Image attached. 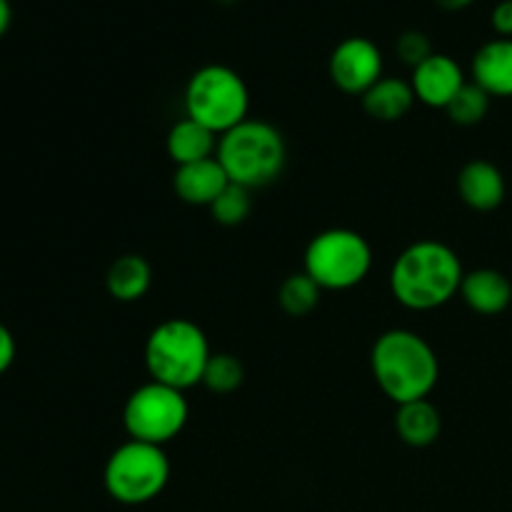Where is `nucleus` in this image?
<instances>
[{
    "label": "nucleus",
    "instance_id": "nucleus-1",
    "mask_svg": "<svg viewBox=\"0 0 512 512\" xmlns=\"http://www.w3.org/2000/svg\"><path fill=\"white\" fill-rule=\"evenodd\" d=\"M463 278V263L450 245L418 240L390 268V290L408 310H435L460 293Z\"/></svg>",
    "mask_w": 512,
    "mask_h": 512
},
{
    "label": "nucleus",
    "instance_id": "nucleus-2",
    "mask_svg": "<svg viewBox=\"0 0 512 512\" xmlns=\"http://www.w3.org/2000/svg\"><path fill=\"white\" fill-rule=\"evenodd\" d=\"M370 368L378 388L395 405L425 400L440 378L433 345L413 330L395 328L380 335L370 350Z\"/></svg>",
    "mask_w": 512,
    "mask_h": 512
},
{
    "label": "nucleus",
    "instance_id": "nucleus-3",
    "mask_svg": "<svg viewBox=\"0 0 512 512\" xmlns=\"http://www.w3.org/2000/svg\"><path fill=\"white\" fill-rule=\"evenodd\" d=\"M215 158L228 173L230 183L243 188H265L280 178L288 160V148L275 125L248 118L218 140Z\"/></svg>",
    "mask_w": 512,
    "mask_h": 512
},
{
    "label": "nucleus",
    "instance_id": "nucleus-4",
    "mask_svg": "<svg viewBox=\"0 0 512 512\" xmlns=\"http://www.w3.org/2000/svg\"><path fill=\"white\" fill-rule=\"evenodd\" d=\"M213 355L203 328L188 318H170L155 325L145 343V368L150 380L188 390L203 383L205 368Z\"/></svg>",
    "mask_w": 512,
    "mask_h": 512
},
{
    "label": "nucleus",
    "instance_id": "nucleus-5",
    "mask_svg": "<svg viewBox=\"0 0 512 512\" xmlns=\"http://www.w3.org/2000/svg\"><path fill=\"white\" fill-rule=\"evenodd\" d=\"M250 113V90L240 73L228 65H203L185 85V118L225 135L245 123Z\"/></svg>",
    "mask_w": 512,
    "mask_h": 512
},
{
    "label": "nucleus",
    "instance_id": "nucleus-6",
    "mask_svg": "<svg viewBox=\"0 0 512 512\" xmlns=\"http://www.w3.org/2000/svg\"><path fill=\"white\" fill-rule=\"evenodd\" d=\"M170 480V460L163 445L128 440L110 453L103 483L120 505H145L158 498Z\"/></svg>",
    "mask_w": 512,
    "mask_h": 512
},
{
    "label": "nucleus",
    "instance_id": "nucleus-7",
    "mask_svg": "<svg viewBox=\"0 0 512 512\" xmlns=\"http://www.w3.org/2000/svg\"><path fill=\"white\" fill-rule=\"evenodd\" d=\"M373 268V248L350 228H330L305 248V273L323 290H350Z\"/></svg>",
    "mask_w": 512,
    "mask_h": 512
},
{
    "label": "nucleus",
    "instance_id": "nucleus-8",
    "mask_svg": "<svg viewBox=\"0 0 512 512\" xmlns=\"http://www.w3.org/2000/svg\"><path fill=\"white\" fill-rule=\"evenodd\" d=\"M190 418L185 393L170 385L150 380L128 395L123 408V425L130 440L165 445L183 433Z\"/></svg>",
    "mask_w": 512,
    "mask_h": 512
},
{
    "label": "nucleus",
    "instance_id": "nucleus-9",
    "mask_svg": "<svg viewBox=\"0 0 512 512\" xmlns=\"http://www.w3.org/2000/svg\"><path fill=\"white\" fill-rule=\"evenodd\" d=\"M383 53L370 38H345L343 43L335 45L330 53L328 73L330 80L338 85L343 93L360 95L363 98L380 78H383Z\"/></svg>",
    "mask_w": 512,
    "mask_h": 512
},
{
    "label": "nucleus",
    "instance_id": "nucleus-10",
    "mask_svg": "<svg viewBox=\"0 0 512 512\" xmlns=\"http://www.w3.org/2000/svg\"><path fill=\"white\" fill-rule=\"evenodd\" d=\"M468 83L463 68L455 58L445 53H433L425 63L413 70L410 85L415 90V98L430 108H448L450 100L460 93V88Z\"/></svg>",
    "mask_w": 512,
    "mask_h": 512
},
{
    "label": "nucleus",
    "instance_id": "nucleus-11",
    "mask_svg": "<svg viewBox=\"0 0 512 512\" xmlns=\"http://www.w3.org/2000/svg\"><path fill=\"white\" fill-rule=\"evenodd\" d=\"M458 193L468 208L490 213L505 200V178L498 165L488 160H470L458 175Z\"/></svg>",
    "mask_w": 512,
    "mask_h": 512
},
{
    "label": "nucleus",
    "instance_id": "nucleus-12",
    "mask_svg": "<svg viewBox=\"0 0 512 512\" xmlns=\"http://www.w3.org/2000/svg\"><path fill=\"white\" fill-rule=\"evenodd\" d=\"M173 185L178 198L185 200L188 205H205V208H210L215 198L228 188L230 178L218 158H208L200 160V163L180 165L175 170Z\"/></svg>",
    "mask_w": 512,
    "mask_h": 512
},
{
    "label": "nucleus",
    "instance_id": "nucleus-13",
    "mask_svg": "<svg viewBox=\"0 0 512 512\" xmlns=\"http://www.w3.org/2000/svg\"><path fill=\"white\" fill-rule=\"evenodd\" d=\"M473 83L490 98H512V38H495L473 55Z\"/></svg>",
    "mask_w": 512,
    "mask_h": 512
},
{
    "label": "nucleus",
    "instance_id": "nucleus-14",
    "mask_svg": "<svg viewBox=\"0 0 512 512\" xmlns=\"http://www.w3.org/2000/svg\"><path fill=\"white\" fill-rule=\"evenodd\" d=\"M460 298L480 315H498L512 303V285L500 270L480 268L465 273Z\"/></svg>",
    "mask_w": 512,
    "mask_h": 512
},
{
    "label": "nucleus",
    "instance_id": "nucleus-15",
    "mask_svg": "<svg viewBox=\"0 0 512 512\" xmlns=\"http://www.w3.org/2000/svg\"><path fill=\"white\" fill-rule=\"evenodd\" d=\"M218 140L220 135H215L213 130L200 125L198 120L183 118L170 128L165 148H168L170 160L180 168V165L215 158V153H218Z\"/></svg>",
    "mask_w": 512,
    "mask_h": 512
},
{
    "label": "nucleus",
    "instance_id": "nucleus-16",
    "mask_svg": "<svg viewBox=\"0 0 512 512\" xmlns=\"http://www.w3.org/2000/svg\"><path fill=\"white\" fill-rule=\"evenodd\" d=\"M415 90L408 80L380 78L368 93L363 95V110L380 123H395L403 120L415 105Z\"/></svg>",
    "mask_w": 512,
    "mask_h": 512
},
{
    "label": "nucleus",
    "instance_id": "nucleus-17",
    "mask_svg": "<svg viewBox=\"0 0 512 512\" xmlns=\"http://www.w3.org/2000/svg\"><path fill=\"white\" fill-rule=\"evenodd\" d=\"M395 430H398L400 440L410 448H428L440 438L443 418H440V410L428 398L413 400V403L398 405Z\"/></svg>",
    "mask_w": 512,
    "mask_h": 512
},
{
    "label": "nucleus",
    "instance_id": "nucleus-18",
    "mask_svg": "<svg viewBox=\"0 0 512 512\" xmlns=\"http://www.w3.org/2000/svg\"><path fill=\"white\" fill-rule=\"evenodd\" d=\"M153 285V268L143 255H120L113 260L105 275V288H108L110 298L118 303H135V300L145 298V293Z\"/></svg>",
    "mask_w": 512,
    "mask_h": 512
},
{
    "label": "nucleus",
    "instance_id": "nucleus-19",
    "mask_svg": "<svg viewBox=\"0 0 512 512\" xmlns=\"http://www.w3.org/2000/svg\"><path fill=\"white\" fill-rule=\"evenodd\" d=\"M323 288L310 278L308 273H293L280 283L278 288V305L283 308L285 315L290 318H303V315L313 313L320 303Z\"/></svg>",
    "mask_w": 512,
    "mask_h": 512
},
{
    "label": "nucleus",
    "instance_id": "nucleus-20",
    "mask_svg": "<svg viewBox=\"0 0 512 512\" xmlns=\"http://www.w3.org/2000/svg\"><path fill=\"white\" fill-rule=\"evenodd\" d=\"M488 110H490V95L485 93L478 83L470 80V83H465L463 88H460V93L450 100L445 113H448V118L453 120V123L465 125V128H468V125H478L480 120L488 115Z\"/></svg>",
    "mask_w": 512,
    "mask_h": 512
},
{
    "label": "nucleus",
    "instance_id": "nucleus-21",
    "mask_svg": "<svg viewBox=\"0 0 512 512\" xmlns=\"http://www.w3.org/2000/svg\"><path fill=\"white\" fill-rule=\"evenodd\" d=\"M245 380V368L235 355L230 353H213L205 368L203 385L218 395H228L238 390Z\"/></svg>",
    "mask_w": 512,
    "mask_h": 512
},
{
    "label": "nucleus",
    "instance_id": "nucleus-22",
    "mask_svg": "<svg viewBox=\"0 0 512 512\" xmlns=\"http://www.w3.org/2000/svg\"><path fill=\"white\" fill-rule=\"evenodd\" d=\"M253 210V198H250V190L243 185L230 183L223 193L215 198V203L210 205V215L215 218V223L225 225V228H235V225L245 223Z\"/></svg>",
    "mask_w": 512,
    "mask_h": 512
},
{
    "label": "nucleus",
    "instance_id": "nucleus-23",
    "mask_svg": "<svg viewBox=\"0 0 512 512\" xmlns=\"http://www.w3.org/2000/svg\"><path fill=\"white\" fill-rule=\"evenodd\" d=\"M395 53H398V58L405 65H410L415 70L420 63H425L433 55V43H430V38L423 30H405L395 40Z\"/></svg>",
    "mask_w": 512,
    "mask_h": 512
},
{
    "label": "nucleus",
    "instance_id": "nucleus-24",
    "mask_svg": "<svg viewBox=\"0 0 512 512\" xmlns=\"http://www.w3.org/2000/svg\"><path fill=\"white\" fill-rule=\"evenodd\" d=\"M490 23L498 38H512V0H500L490 13Z\"/></svg>",
    "mask_w": 512,
    "mask_h": 512
},
{
    "label": "nucleus",
    "instance_id": "nucleus-25",
    "mask_svg": "<svg viewBox=\"0 0 512 512\" xmlns=\"http://www.w3.org/2000/svg\"><path fill=\"white\" fill-rule=\"evenodd\" d=\"M15 355H18V345H15L13 333H10L8 325L0 323V375L13 368Z\"/></svg>",
    "mask_w": 512,
    "mask_h": 512
},
{
    "label": "nucleus",
    "instance_id": "nucleus-26",
    "mask_svg": "<svg viewBox=\"0 0 512 512\" xmlns=\"http://www.w3.org/2000/svg\"><path fill=\"white\" fill-rule=\"evenodd\" d=\"M10 23H13V8H10V0H0V38L8 33Z\"/></svg>",
    "mask_w": 512,
    "mask_h": 512
},
{
    "label": "nucleus",
    "instance_id": "nucleus-27",
    "mask_svg": "<svg viewBox=\"0 0 512 512\" xmlns=\"http://www.w3.org/2000/svg\"><path fill=\"white\" fill-rule=\"evenodd\" d=\"M435 3L445 10H463L468 8V5H473L475 0H435Z\"/></svg>",
    "mask_w": 512,
    "mask_h": 512
}]
</instances>
